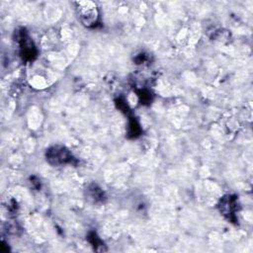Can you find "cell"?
I'll use <instances>...</instances> for the list:
<instances>
[{"label": "cell", "instance_id": "2", "mask_svg": "<svg viewBox=\"0 0 253 253\" xmlns=\"http://www.w3.org/2000/svg\"><path fill=\"white\" fill-rule=\"evenodd\" d=\"M46 161L53 166H61L72 163L74 157L72 153L64 146L54 145L49 147L45 152Z\"/></svg>", "mask_w": 253, "mask_h": 253}, {"label": "cell", "instance_id": "4", "mask_svg": "<svg viewBox=\"0 0 253 253\" xmlns=\"http://www.w3.org/2000/svg\"><path fill=\"white\" fill-rule=\"evenodd\" d=\"M219 211L221 214H223L228 220L235 221L236 216L235 212L238 210V204H237V198L232 195L224 196L218 205Z\"/></svg>", "mask_w": 253, "mask_h": 253}, {"label": "cell", "instance_id": "5", "mask_svg": "<svg viewBox=\"0 0 253 253\" xmlns=\"http://www.w3.org/2000/svg\"><path fill=\"white\" fill-rule=\"evenodd\" d=\"M87 198L93 203H99L104 201L105 194L101 188L95 184H92L87 188Z\"/></svg>", "mask_w": 253, "mask_h": 253}, {"label": "cell", "instance_id": "3", "mask_svg": "<svg viewBox=\"0 0 253 253\" xmlns=\"http://www.w3.org/2000/svg\"><path fill=\"white\" fill-rule=\"evenodd\" d=\"M17 42L20 45L22 57L27 61L34 60L37 56V49L25 30H21V32H18Z\"/></svg>", "mask_w": 253, "mask_h": 253}, {"label": "cell", "instance_id": "6", "mask_svg": "<svg viewBox=\"0 0 253 253\" xmlns=\"http://www.w3.org/2000/svg\"><path fill=\"white\" fill-rule=\"evenodd\" d=\"M88 240L96 251H105L106 250V248H104L105 245H104L103 241L98 237V235L95 232H91L88 235Z\"/></svg>", "mask_w": 253, "mask_h": 253}, {"label": "cell", "instance_id": "1", "mask_svg": "<svg viewBox=\"0 0 253 253\" xmlns=\"http://www.w3.org/2000/svg\"><path fill=\"white\" fill-rule=\"evenodd\" d=\"M76 14L81 24L87 28H93L99 21V10L95 3L90 1L75 2Z\"/></svg>", "mask_w": 253, "mask_h": 253}, {"label": "cell", "instance_id": "7", "mask_svg": "<svg viewBox=\"0 0 253 253\" xmlns=\"http://www.w3.org/2000/svg\"><path fill=\"white\" fill-rule=\"evenodd\" d=\"M141 129L139 126V124L134 118H130L129 124H128V135L130 137H136L139 135Z\"/></svg>", "mask_w": 253, "mask_h": 253}, {"label": "cell", "instance_id": "8", "mask_svg": "<svg viewBox=\"0 0 253 253\" xmlns=\"http://www.w3.org/2000/svg\"><path fill=\"white\" fill-rule=\"evenodd\" d=\"M137 95H138L140 101L142 102V104H148L151 102V95L147 90H145V89L139 90L137 92Z\"/></svg>", "mask_w": 253, "mask_h": 253}]
</instances>
